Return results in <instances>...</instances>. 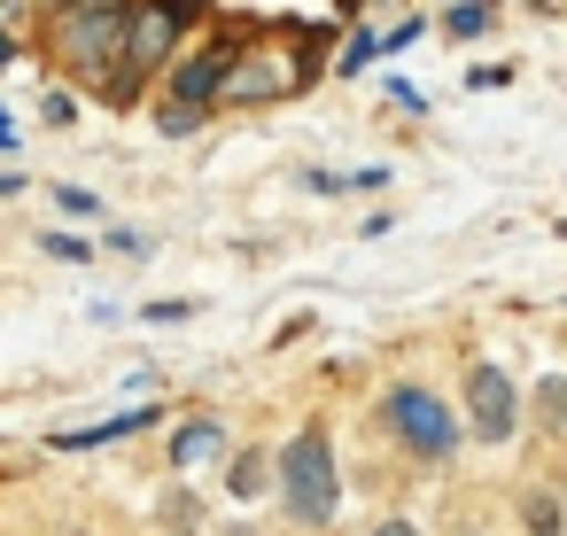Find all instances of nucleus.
Here are the masks:
<instances>
[{
	"label": "nucleus",
	"mask_w": 567,
	"mask_h": 536,
	"mask_svg": "<svg viewBox=\"0 0 567 536\" xmlns=\"http://www.w3.org/2000/svg\"><path fill=\"white\" fill-rule=\"evenodd\" d=\"M40 249H48V257H63V265H86V257H94L79 234H40Z\"/></svg>",
	"instance_id": "14"
},
{
	"label": "nucleus",
	"mask_w": 567,
	"mask_h": 536,
	"mask_svg": "<svg viewBox=\"0 0 567 536\" xmlns=\"http://www.w3.org/2000/svg\"><path fill=\"white\" fill-rule=\"evenodd\" d=\"M17 187H24V179H17V172H0V195H17Z\"/></svg>",
	"instance_id": "19"
},
{
	"label": "nucleus",
	"mask_w": 567,
	"mask_h": 536,
	"mask_svg": "<svg viewBox=\"0 0 567 536\" xmlns=\"http://www.w3.org/2000/svg\"><path fill=\"white\" fill-rule=\"evenodd\" d=\"M0 148H17V125H9V117H0Z\"/></svg>",
	"instance_id": "18"
},
{
	"label": "nucleus",
	"mask_w": 567,
	"mask_h": 536,
	"mask_svg": "<svg viewBox=\"0 0 567 536\" xmlns=\"http://www.w3.org/2000/svg\"><path fill=\"white\" fill-rule=\"evenodd\" d=\"M9 55H17V40H0V63H9Z\"/></svg>",
	"instance_id": "20"
},
{
	"label": "nucleus",
	"mask_w": 567,
	"mask_h": 536,
	"mask_svg": "<svg viewBox=\"0 0 567 536\" xmlns=\"http://www.w3.org/2000/svg\"><path fill=\"white\" fill-rule=\"evenodd\" d=\"M55 55L102 86L117 71V55H125V9L117 0H63L55 9Z\"/></svg>",
	"instance_id": "4"
},
{
	"label": "nucleus",
	"mask_w": 567,
	"mask_h": 536,
	"mask_svg": "<svg viewBox=\"0 0 567 536\" xmlns=\"http://www.w3.org/2000/svg\"><path fill=\"white\" fill-rule=\"evenodd\" d=\"M373 55H381V40H373V32H358V40H350V48H342V71H365V63H373Z\"/></svg>",
	"instance_id": "15"
},
{
	"label": "nucleus",
	"mask_w": 567,
	"mask_h": 536,
	"mask_svg": "<svg viewBox=\"0 0 567 536\" xmlns=\"http://www.w3.org/2000/svg\"><path fill=\"white\" fill-rule=\"evenodd\" d=\"M148 420H164V412H110L102 427H71V435H55V451H94V443H125V435H141Z\"/></svg>",
	"instance_id": "10"
},
{
	"label": "nucleus",
	"mask_w": 567,
	"mask_h": 536,
	"mask_svg": "<svg viewBox=\"0 0 567 536\" xmlns=\"http://www.w3.org/2000/svg\"><path fill=\"white\" fill-rule=\"evenodd\" d=\"M218 536H257V528H218Z\"/></svg>",
	"instance_id": "21"
},
{
	"label": "nucleus",
	"mask_w": 567,
	"mask_h": 536,
	"mask_svg": "<svg viewBox=\"0 0 567 536\" xmlns=\"http://www.w3.org/2000/svg\"><path fill=\"white\" fill-rule=\"evenodd\" d=\"M528 427V396L513 389V373L497 358H474L466 365V435L474 443H513Z\"/></svg>",
	"instance_id": "5"
},
{
	"label": "nucleus",
	"mask_w": 567,
	"mask_h": 536,
	"mask_svg": "<svg viewBox=\"0 0 567 536\" xmlns=\"http://www.w3.org/2000/svg\"><path fill=\"white\" fill-rule=\"evenodd\" d=\"M443 32H451V40H482V32H489V0H466V9H451Z\"/></svg>",
	"instance_id": "13"
},
{
	"label": "nucleus",
	"mask_w": 567,
	"mask_h": 536,
	"mask_svg": "<svg viewBox=\"0 0 567 536\" xmlns=\"http://www.w3.org/2000/svg\"><path fill=\"white\" fill-rule=\"evenodd\" d=\"M226 63H234V48H203V55H187V63L172 71V86H164V110H210L218 86H226Z\"/></svg>",
	"instance_id": "7"
},
{
	"label": "nucleus",
	"mask_w": 567,
	"mask_h": 536,
	"mask_svg": "<svg viewBox=\"0 0 567 536\" xmlns=\"http://www.w3.org/2000/svg\"><path fill=\"white\" fill-rule=\"evenodd\" d=\"M218 451H226V427L218 420H187L172 435V466H195V458H218Z\"/></svg>",
	"instance_id": "11"
},
{
	"label": "nucleus",
	"mask_w": 567,
	"mask_h": 536,
	"mask_svg": "<svg viewBox=\"0 0 567 536\" xmlns=\"http://www.w3.org/2000/svg\"><path fill=\"white\" fill-rule=\"evenodd\" d=\"M272 482H280V451H265V443L234 451V474H226V489H234V497H265Z\"/></svg>",
	"instance_id": "8"
},
{
	"label": "nucleus",
	"mask_w": 567,
	"mask_h": 536,
	"mask_svg": "<svg viewBox=\"0 0 567 536\" xmlns=\"http://www.w3.org/2000/svg\"><path fill=\"white\" fill-rule=\"evenodd\" d=\"M303 79H311V63H288L280 48H234V63H226V86H218V102H226V110H265V102L296 94Z\"/></svg>",
	"instance_id": "6"
},
{
	"label": "nucleus",
	"mask_w": 567,
	"mask_h": 536,
	"mask_svg": "<svg viewBox=\"0 0 567 536\" xmlns=\"http://www.w3.org/2000/svg\"><path fill=\"white\" fill-rule=\"evenodd\" d=\"M164 520H172V528H195V497L172 489V497H164Z\"/></svg>",
	"instance_id": "16"
},
{
	"label": "nucleus",
	"mask_w": 567,
	"mask_h": 536,
	"mask_svg": "<svg viewBox=\"0 0 567 536\" xmlns=\"http://www.w3.org/2000/svg\"><path fill=\"white\" fill-rule=\"evenodd\" d=\"M381 427H389L420 466H451L458 443H466V420H458L427 381H389V396H381Z\"/></svg>",
	"instance_id": "3"
},
{
	"label": "nucleus",
	"mask_w": 567,
	"mask_h": 536,
	"mask_svg": "<svg viewBox=\"0 0 567 536\" xmlns=\"http://www.w3.org/2000/svg\"><path fill=\"white\" fill-rule=\"evenodd\" d=\"M520 520H528V536H567L559 497H544V489H528V497H520Z\"/></svg>",
	"instance_id": "12"
},
{
	"label": "nucleus",
	"mask_w": 567,
	"mask_h": 536,
	"mask_svg": "<svg viewBox=\"0 0 567 536\" xmlns=\"http://www.w3.org/2000/svg\"><path fill=\"white\" fill-rule=\"evenodd\" d=\"M528 420H536V435L567 443V373H544V381L528 389Z\"/></svg>",
	"instance_id": "9"
},
{
	"label": "nucleus",
	"mask_w": 567,
	"mask_h": 536,
	"mask_svg": "<svg viewBox=\"0 0 567 536\" xmlns=\"http://www.w3.org/2000/svg\"><path fill=\"white\" fill-rule=\"evenodd\" d=\"M280 505L296 528H327L334 505H342V474H334V435L311 420L280 443Z\"/></svg>",
	"instance_id": "1"
},
{
	"label": "nucleus",
	"mask_w": 567,
	"mask_h": 536,
	"mask_svg": "<svg viewBox=\"0 0 567 536\" xmlns=\"http://www.w3.org/2000/svg\"><path fill=\"white\" fill-rule=\"evenodd\" d=\"M187 17H203V0H141V9L125 17V55H117V71L102 79V94H110V102H133L148 71H172V48H179V32H187Z\"/></svg>",
	"instance_id": "2"
},
{
	"label": "nucleus",
	"mask_w": 567,
	"mask_h": 536,
	"mask_svg": "<svg viewBox=\"0 0 567 536\" xmlns=\"http://www.w3.org/2000/svg\"><path fill=\"white\" fill-rule=\"evenodd\" d=\"M373 536H420V528H412V520H381Z\"/></svg>",
	"instance_id": "17"
}]
</instances>
